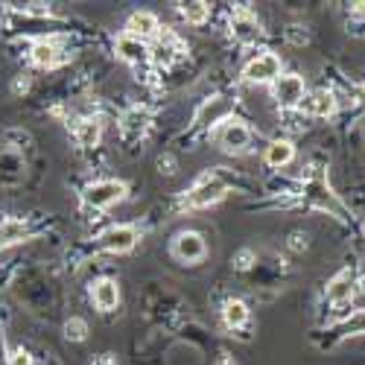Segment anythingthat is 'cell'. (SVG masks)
<instances>
[{
    "label": "cell",
    "instance_id": "obj_24",
    "mask_svg": "<svg viewBox=\"0 0 365 365\" xmlns=\"http://www.w3.org/2000/svg\"><path fill=\"white\" fill-rule=\"evenodd\" d=\"M65 339L68 342H85L88 339V322L82 316H71L65 322Z\"/></svg>",
    "mask_w": 365,
    "mask_h": 365
},
{
    "label": "cell",
    "instance_id": "obj_13",
    "mask_svg": "<svg viewBox=\"0 0 365 365\" xmlns=\"http://www.w3.org/2000/svg\"><path fill=\"white\" fill-rule=\"evenodd\" d=\"M231 36L237 44H257L263 38V29H260V21L246 12V9H240L231 15Z\"/></svg>",
    "mask_w": 365,
    "mask_h": 365
},
{
    "label": "cell",
    "instance_id": "obj_26",
    "mask_svg": "<svg viewBox=\"0 0 365 365\" xmlns=\"http://www.w3.org/2000/svg\"><path fill=\"white\" fill-rule=\"evenodd\" d=\"M6 354L9 351H4V327H0V365H6Z\"/></svg>",
    "mask_w": 365,
    "mask_h": 365
},
{
    "label": "cell",
    "instance_id": "obj_1",
    "mask_svg": "<svg viewBox=\"0 0 365 365\" xmlns=\"http://www.w3.org/2000/svg\"><path fill=\"white\" fill-rule=\"evenodd\" d=\"M26 143L29 135L26 132H6L4 143H0V187L6 190H18L26 181Z\"/></svg>",
    "mask_w": 365,
    "mask_h": 365
},
{
    "label": "cell",
    "instance_id": "obj_22",
    "mask_svg": "<svg viewBox=\"0 0 365 365\" xmlns=\"http://www.w3.org/2000/svg\"><path fill=\"white\" fill-rule=\"evenodd\" d=\"M178 15L190 26H202L210 18V4H205V0H187V4H178Z\"/></svg>",
    "mask_w": 365,
    "mask_h": 365
},
{
    "label": "cell",
    "instance_id": "obj_6",
    "mask_svg": "<svg viewBox=\"0 0 365 365\" xmlns=\"http://www.w3.org/2000/svg\"><path fill=\"white\" fill-rule=\"evenodd\" d=\"M138 242H140V231L135 225H129V222H120V225H108L97 237L94 246L100 252H106V255H129Z\"/></svg>",
    "mask_w": 365,
    "mask_h": 365
},
{
    "label": "cell",
    "instance_id": "obj_18",
    "mask_svg": "<svg viewBox=\"0 0 365 365\" xmlns=\"http://www.w3.org/2000/svg\"><path fill=\"white\" fill-rule=\"evenodd\" d=\"M249 316H252V310H249V304H246V301L228 298V301L222 304V324H225L228 330L246 327V324H249Z\"/></svg>",
    "mask_w": 365,
    "mask_h": 365
},
{
    "label": "cell",
    "instance_id": "obj_25",
    "mask_svg": "<svg viewBox=\"0 0 365 365\" xmlns=\"http://www.w3.org/2000/svg\"><path fill=\"white\" fill-rule=\"evenodd\" d=\"M6 365H36V356H33V351H29V348L15 345V348L6 354Z\"/></svg>",
    "mask_w": 365,
    "mask_h": 365
},
{
    "label": "cell",
    "instance_id": "obj_11",
    "mask_svg": "<svg viewBox=\"0 0 365 365\" xmlns=\"http://www.w3.org/2000/svg\"><path fill=\"white\" fill-rule=\"evenodd\" d=\"M217 140L225 152H246L252 146V129H249L246 120L231 117L217 129Z\"/></svg>",
    "mask_w": 365,
    "mask_h": 365
},
{
    "label": "cell",
    "instance_id": "obj_16",
    "mask_svg": "<svg viewBox=\"0 0 365 365\" xmlns=\"http://www.w3.org/2000/svg\"><path fill=\"white\" fill-rule=\"evenodd\" d=\"M71 135H73L79 149H97L103 140V123L97 117H79L71 129Z\"/></svg>",
    "mask_w": 365,
    "mask_h": 365
},
{
    "label": "cell",
    "instance_id": "obj_9",
    "mask_svg": "<svg viewBox=\"0 0 365 365\" xmlns=\"http://www.w3.org/2000/svg\"><path fill=\"white\" fill-rule=\"evenodd\" d=\"M272 94H275L281 108H298L307 100V85L298 73H281L275 82H272Z\"/></svg>",
    "mask_w": 365,
    "mask_h": 365
},
{
    "label": "cell",
    "instance_id": "obj_3",
    "mask_svg": "<svg viewBox=\"0 0 365 365\" xmlns=\"http://www.w3.org/2000/svg\"><path fill=\"white\" fill-rule=\"evenodd\" d=\"M126 193H129V185L123 178H97V181H91V185L82 187L79 202L85 210H91V214H100V210H108L117 202H123Z\"/></svg>",
    "mask_w": 365,
    "mask_h": 365
},
{
    "label": "cell",
    "instance_id": "obj_5",
    "mask_svg": "<svg viewBox=\"0 0 365 365\" xmlns=\"http://www.w3.org/2000/svg\"><path fill=\"white\" fill-rule=\"evenodd\" d=\"M234 108H237V97H228V94L205 100L193 114V129H217V126H222L225 120L234 117Z\"/></svg>",
    "mask_w": 365,
    "mask_h": 365
},
{
    "label": "cell",
    "instance_id": "obj_8",
    "mask_svg": "<svg viewBox=\"0 0 365 365\" xmlns=\"http://www.w3.org/2000/svg\"><path fill=\"white\" fill-rule=\"evenodd\" d=\"M281 73H284V62H281V56L272 50L257 53L255 58L246 62V68H242V79L252 85H272Z\"/></svg>",
    "mask_w": 365,
    "mask_h": 365
},
{
    "label": "cell",
    "instance_id": "obj_10",
    "mask_svg": "<svg viewBox=\"0 0 365 365\" xmlns=\"http://www.w3.org/2000/svg\"><path fill=\"white\" fill-rule=\"evenodd\" d=\"M170 252H173V257L175 260H181V263H199V260H205V255H207V242H205V237L199 234V231H178L175 237H173V246H170Z\"/></svg>",
    "mask_w": 365,
    "mask_h": 365
},
{
    "label": "cell",
    "instance_id": "obj_21",
    "mask_svg": "<svg viewBox=\"0 0 365 365\" xmlns=\"http://www.w3.org/2000/svg\"><path fill=\"white\" fill-rule=\"evenodd\" d=\"M149 126V114L143 108H129L123 117H120V132L123 138H140Z\"/></svg>",
    "mask_w": 365,
    "mask_h": 365
},
{
    "label": "cell",
    "instance_id": "obj_2",
    "mask_svg": "<svg viewBox=\"0 0 365 365\" xmlns=\"http://www.w3.org/2000/svg\"><path fill=\"white\" fill-rule=\"evenodd\" d=\"M228 193H231V181L222 175V170H214V173H205L202 178L193 181V187L185 193V199H181V207L202 210V207L222 202Z\"/></svg>",
    "mask_w": 365,
    "mask_h": 365
},
{
    "label": "cell",
    "instance_id": "obj_15",
    "mask_svg": "<svg viewBox=\"0 0 365 365\" xmlns=\"http://www.w3.org/2000/svg\"><path fill=\"white\" fill-rule=\"evenodd\" d=\"M114 50H117V58H123V62L132 65V68H140V65H149L152 62L149 44L146 41H138V38H129V36H120L117 44H114Z\"/></svg>",
    "mask_w": 365,
    "mask_h": 365
},
{
    "label": "cell",
    "instance_id": "obj_23",
    "mask_svg": "<svg viewBox=\"0 0 365 365\" xmlns=\"http://www.w3.org/2000/svg\"><path fill=\"white\" fill-rule=\"evenodd\" d=\"M333 333H336V336H362L365 333V310H356L351 319H345L342 324L333 327Z\"/></svg>",
    "mask_w": 365,
    "mask_h": 365
},
{
    "label": "cell",
    "instance_id": "obj_20",
    "mask_svg": "<svg viewBox=\"0 0 365 365\" xmlns=\"http://www.w3.org/2000/svg\"><path fill=\"white\" fill-rule=\"evenodd\" d=\"M304 106H307V111L313 117H330L333 111H336V97H333V91L319 88V91H313V94H307Z\"/></svg>",
    "mask_w": 365,
    "mask_h": 365
},
{
    "label": "cell",
    "instance_id": "obj_17",
    "mask_svg": "<svg viewBox=\"0 0 365 365\" xmlns=\"http://www.w3.org/2000/svg\"><path fill=\"white\" fill-rule=\"evenodd\" d=\"M295 158V143L289 138H275V140H269L266 152H263V161L272 167V170H284L287 164H292Z\"/></svg>",
    "mask_w": 365,
    "mask_h": 365
},
{
    "label": "cell",
    "instance_id": "obj_19",
    "mask_svg": "<svg viewBox=\"0 0 365 365\" xmlns=\"http://www.w3.org/2000/svg\"><path fill=\"white\" fill-rule=\"evenodd\" d=\"M354 287H356V281H354L351 272L345 269V272H339V275L327 284V292L324 295H327L330 304H345V301L354 298Z\"/></svg>",
    "mask_w": 365,
    "mask_h": 365
},
{
    "label": "cell",
    "instance_id": "obj_7",
    "mask_svg": "<svg viewBox=\"0 0 365 365\" xmlns=\"http://www.w3.org/2000/svg\"><path fill=\"white\" fill-rule=\"evenodd\" d=\"M26 62L38 71H53L68 62V50L62 47L58 38H36L26 47Z\"/></svg>",
    "mask_w": 365,
    "mask_h": 365
},
{
    "label": "cell",
    "instance_id": "obj_4",
    "mask_svg": "<svg viewBox=\"0 0 365 365\" xmlns=\"http://www.w3.org/2000/svg\"><path fill=\"white\" fill-rule=\"evenodd\" d=\"M41 234L44 228H38L29 217H4L0 220V255L24 246V242H33Z\"/></svg>",
    "mask_w": 365,
    "mask_h": 365
},
{
    "label": "cell",
    "instance_id": "obj_14",
    "mask_svg": "<svg viewBox=\"0 0 365 365\" xmlns=\"http://www.w3.org/2000/svg\"><path fill=\"white\" fill-rule=\"evenodd\" d=\"M120 284L114 278H100L97 284H91V304L100 313H114L120 307Z\"/></svg>",
    "mask_w": 365,
    "mask_h": 365
},
{
    "label": "cell",
    "instance_id": "obj_12",
    "mask_svg": "<svg viewBox=\"0 0 365 365\" xmlns=\"http://www.w3.org/2000/svg\"><path fill=\"white\" fill-rule=\"evenodd\" d=\"M158 33H161V21H158V15H155V12H146V9L132 12L129 21H126V29H123V36L138 38V41L158 38Z\"/></svg>",
    "mask_w": 365,
    "mask_h": 365
}]
</instances>
